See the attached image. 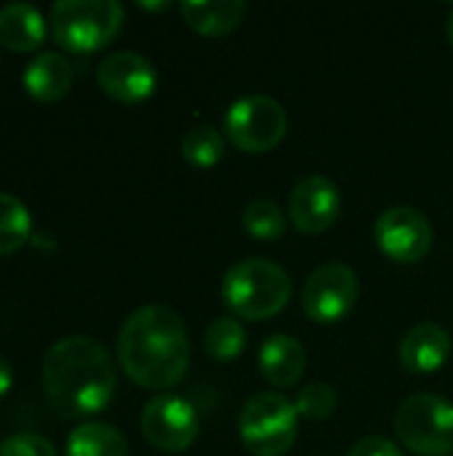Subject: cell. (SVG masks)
<instances>
[{
  "instance_id": "obj_1",
  "label": "cell",
  "mask_w": 453,
  "mask_h": 456,
  "mask_svg": "<svg viewBox=\"0 0 453 456\" xmlns=\"http://www.w3.org/2000/svg\"><path fill=\"white\" fill-rule=\"evenodd\" d=\"M117 361L144 390H171L190 371V337L179 313L147 305L131 313L117 334Z\"/></svg>"
},
{
  "instance_id": "obj_2",
  "label": "cell",
  "mask_w": 453,
  "mask_h": 456,
  "mask_svg": "<svg viewBox=\"0 0 453 456\" xmlns=\"http://www.w3.org/2000/svg\"><path fill=\"white\" fill-rule=\"evenodd\" d=\"M117 371L101 342L91 337H64L43 358V390L59 417L75 419L109 406Z\"/></svg>"
},
{
  "instance_id": "obj_3",
  "label": "cell",
  "mask_w": 453,
  "mask_h": 456,
  "mask_svg": "<svg viewBox=\"0 0 453 456\" xmlns=\"http://www.w3.org/2000/svg\"><path fill=\"white\" fill-rule=\"evenodd\" d=\"M294 283L286 267L270 259L248 256L235 262L222 278V299L243 321L275 318L291 302Z\"/></svg>"
},
{
  "instance_id": "obj_4",
  "label": "cell",
  "mask_w": 453,
  "mask_h": 456,
  "mask_svg": "<svg viewBox=\"0 0 453 456\" xmlns=\"http://www.w3.org/2000/svg\"><path fill=\"white\" fill-rule=\"evenodd\" d=\"M123 16L117 0H59L51 5L48 27L64 51L93 53L115 40Z\"/></svg>"
},
{
  "instance_id": "obj_5",
  "label": "cell",
  "mask_w": 453,
  "mask_h": 456,
  "mask_svg": "<svg viewBox=\"0 0 453 456\" xmlns=\"http://www.w3.org/2000/svg\"><path fill=\"white\" fill-rule=\"evenodd\" d=\"M238 436L254 456L288 454L299 436V411L280 393H256L240 409Z\"/></svg>"
},
{
  "instance_id": "obj_6",
  "label": "cell",
  "mask_w": 453,
  "mask_h": 456,
  "mask_svg": "<svg viewBox=\"0 0 453 456\" xmlns=\"http://www.w3.org/2000/svg\"><path fill=\"white\" fill-rule=\"evenodd\" d=\"M395 433L417 456L453 454V403L435 393H417L395 411Z\"/></svg>"
},
{
  "instance_id": "obj_7",
  "label": "cell",
  "mask_w": 453,
  "mask_h": 456,
  "mask_svg": "<svg viewBox=\"0 0 453 456\" xmlns=\"http://www.w3.org/2000/svg\"><path fill=\"white\" fill-rule=\"evenodd\" d=\"M224 131L243 152H270L286 139L288 115L278 99L267 94H248L227 107Z\"/></svg>"
},
{
  "instance_id": "obj_8",
  "label": "cell",
  "mask_w": 453,
  "mask_h": 456,
  "mask_svg": "<svg viewBox=\"0 0 453 456\" xmlns=\"http://www.w3.org/2000/svg\"><path fill=\"white\" fill-rule=\"evenodd\" d=\"M360 297L358 273L344 262H326L310 273L302 289V307L315 323H336Z\"/></svg>"
},
{
  "instance_id": "obj_9",
  "label": "cell",
  "mask_w": 453,
  "mask_h": 456,
  "mask_svg": "<svg viewBox=\"0 0 453 456\" xmlns=\"http://www.w3.org/2000/svg\"><path fill=\"white\" fill-rule=\"evenodd\" d=\"M376 246L384 256L400 265L422 262L433 248V224L430 219L411 206H392L379 214L374 224Z\"/></svg>"
},
{
  "instance_id": "obj_10",
  "label": "cell",
  "mask_w": 453,
  "mask_h": 456,
  "mask_svg": "<svg viewBox=\"0 0 453 456\" xmlns=\"http://www.w3.org/2000/svg\"><path fill=\"white\" fill-rule=\"evenodd\" d=\"M198 411L195 406L174 393L152 398L142 411V433L160 452H187L198 438Z\"/></svg>"
},
{
  "instance_id": "obj_11",
  "label": "cell",
  "mask_w": 453,
  "mask_h": 456,
  "mask_svg": "<svg viewBox=\"0 0 453 456\" xmlns=\"http://www.w3.org/2000/svg\"><path fill=\"white\" fill-rule=\"evenodd\" d=\"M99 88L123 104H139L152 96L158 86V72L152 61L136 51H112L96 67Z\"/></svg>"
},
{
  "instance_id": "obj_12",
  "label": "cell",
  "mask_w": 453,
  "mask_h": 456,
  "mask_svg": "<svg viewBox=\"0 0 453 456\" xmlns=\"http://www.w3.org/2000/svg\"><path fill=\"white\" fill-rule=\"evenodd\" d=\"M342 214V192L339 187L323 176L310 174L296 182L288 198V216L294 227L304 235H320L326 232Z\"/></svg>"
},
{
  "instance_id": "obj_13",
  "label": "cell",
  "mask_w": 453,
  "mask_h": 456,
  "mask_svg": "<svg viewBox=\"0 0 453 456\" xmlns=\"http://www.w3.org/2000/svg\"><path fill=\"white\" fill-rule=\"evenodd\" d=\"M451 334L433 321H422L400 339V363L411 374H433L451 358Z\"/></svg>"
},
{
  "instance_id": "obj_14",
  "label": "cell",
  "mask_w": 453,
  "mask_h": 456,
  "mask_svg": "<svg viewBox=\"0 0 453 456\" xmlns=\"http://www.w3.org/2000/svg\"><path fill=\"white\" fill-rule=\"evenodd\" d=\"M307 353L291 334H272L259 347V371L275 387H294L304 377Z\"/></svg>"
},
{
  "instance_id": "obj_15",
  "label": "cell",
  "mask_w": 453,
  "mask_h": 456,
  "mask_svg": "<svg viewBox=\"0 0 453 456\" xmlns=\"http://www.w3.org/2000/svg\"><path fill=\"white\" fill-rule=\"evenodd\" d=\"M72 80H75V69L72 64L56 53V51H43L37 53L27 67H24V75H21V83H24V91L35 99V102H56L61 99L69 88H72Z\"/></svg>"
},
{
  "instance_id": "obj_16",
  "label": "cell",
  "mask_w": 453,
  "mask_h": 456,
  "mask_svg": "<svg viewBox=\"0 0 453 456\" xmlns=\"http://www.w3.org/2000/svg\"><path fill=\"white\" fill-rule=\"evenodd\" d=\"M184 21L200 35H227L240 27L248 5L243 0H184Z\"/></svg>"
},
{
  "instance_id": "obj_17",
  "label": "cell",
  "mask_w": 453,
  "mask_h": 456,
  "mask_svg": "<svg viewBox=\"0 0 453 456\" xmlns=\"http://www.w3.org/2000/svg\"><path fill=\"white\" fill-rule=\"evenodd\" d=\"M45 40V19L29 3H8L0 8V43L27 53Z\"/></svg>"
},
{
  "instance_id": "obj_18",
  "label": "cell",
  "mask_w": 453,
  "mask_h": 456,
  "mask_svg": "<svg viewBox=\"0 0 453 456\" xmlns=\"http://www.w3.org/2000/svg\"><path fill=\"white\" fill-rule=\"evenodd\" d=\"M67 456H128V444L112 425L85 422L69 433Z\"/></svg>"
},
{
  "instance_id": "obj_19",
  "label": "cell",
  "mask_w": 453,
  "mask_h": 456,
  "mask_svg": "<svg viewBox=\"0 0 453 456\" xmlns=\"http://www.w3.org/2000/svg\"><path fill=\"white\" fill-rule=\"evenodd\" d=\"M227 142L214 123H195L182 136V155L195 168H211L224 158Z\"/></svg>"
},
{
  "instance_id": "obj_20",
  "label": "cell",
  "mask_w": 453,
  "mask_h": 456,
  "mask_svg": "<svg viewBox=\"0 0 453 456\" xmlns=\"http://www.w3.org/2000/svg\"><path fill=\"white\" fill-rule=\"evenodd\" d=\"M32 235V216L27 206L8 195L0 192V256H8L19 251Z\"/></svg>"
},
{
  "instance_id": "obj_21",
  "label": "cell",
  "mask_w": 453,
  "mask_h": 456,
  "mask_svg": "<svg viewBox=\"0 0 453 456\" xmlns=\"http://www.w3.org/2000/svg\"><path fill=\"white\" fill-rule=\"evenodd\" d=\"M203 347L211 361L230 363L246 350V329L238 318H216L203 337Z\"/></svg>"
},
{
  "instance_id": "obj_22",
  "label": "cell",
  "mask_w": 453,
  "mask_h": 456,
  "mask_svg": "<svg viewBox=\"0 0 453 456\" xmlns=\"http://www.w3.org/2000/svg\"><path fill=\"white\" fill-rule=\"evenodd\" d=\"M243 230L256 240H278L286 232V216L278 203L256 198L243 208Z\"/></svg>"
},
{
  "instance_id": "obj_23",
  "label": "cell",
  "mask_w": 453,
  "mask_h": 456,
  "mask_svg": "<svg viewBox=\"0 0 453 456\" xmlns=\"http://www.w3.org/2000/svg\"><path fill=\"white\" fill-rule=\"evenodd\" d=\"M294 406L304 419H326L336 411V390L328 382H310L299 390Z\"/></svg>"
},
{
  "instance_id": "obj_24",
  "label": "cell",
  "mask_w": 453,
  "mask_h": 456,
  "mask_svg": "<svg viewBox=\"0 0 453 456\" xmlns=\"http://www.w3.org/2000/svg\"><path fill=\"white\" fill-rule=\"evenodd\" d=\"M0 456H56V449L37 433H16L0 444Z\"/></svg>"
},
{
  "instance_id": "obj_25",
  "label": "cell",
  "mask_w": 453,
  "mask_h": 456,
  "mask_svg": "<svg viewBox=\"0 0 453 456\" xmlns=\"http://www.w3.org/2000/svg\"><path fill=\"white\" fill-rule=\"evenodd\" d=\"M347 456H403L400 446L392 444L390 438H382V436H368V438H360Z\"/></svg>"
},
{
  "instance_id": "obj_26",
  "label": "cell",
  "mask_w": 453,
  "mask_h": 456,
  "mask_svg": "<svg viewBox=\"0 0 453 456\" xmlns=\"http://www.w3.org/2000/svg\"><path fill=\"white\" fill-rule=\"evenodd\" d=\"M11 385H13L11 366H8V361H5V358H0V398L11 390Z\"/></svg>"
},
{
  "instance_id": "obj_27",
  "label": "cell",
  "mask_w": 453,
  "mask_h": 456,
  "mask_svg": "<svg viewBox=\"0 0 453 456\" xmlns=\"http://www.w3.org/2000/svg\"><path fill=\"white\" fill-rule=\"evenodd\" d=\"M446 35H449V43L453 45V8L451 13H449V19H446Z\"/></svg>"
},
{
  "instance_id": "obj_28",
  "label": "cell",
  "mask_w": 453,
  "mask_h": 456,
  "mask_svg": "<svg viewBox=\"0 0 453 456\" xmlns=\"http://www.w3.org/2000/svg\"><path fill=\"white\" fill-rule=\"evenodd\" d=\"M142 8H152V11H158V8H168V3H139Z\"/></svg>"
}]
</instances>
